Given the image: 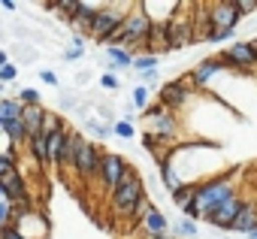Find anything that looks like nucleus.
Masks as SVG:
<instances>
[{
	"label": "nucleus",
	"mask_w": 257,
	"mask_h": 239,
	"mask_svg": "<svg viewBox=\"0 0 257 239\" xmlns=\"http://www.w3.org/2000/svg\"><path fill=\"white\" fill-rule=\"evenodd\" d=\"M236 173H239V170L233 167V170H227V173H218L215 179H209V182L197 185V203H200L203 215H206V212H212V209H218V206H224L227 200L239 197Z\"/></svg>",
	"instance_id": "nucleus-1"
},
{
	"label": "nucleus",
	"mask_w": 257,
	"mask_h": 239,
	"mask_svg": "<svg viewBox=\"0 0 257 239\" xmlns=\"http://www.w3.org/2000/svg\"><path fill=\"white\" fill-rule=\"evenodd\" d=\"M152 31H155L152 16L146 13L143 4H137L124 22V49H131L134 55H146L149 43H152Z\"/></svg>",
	"instance_id": "nucleus-2"
},
{
	"label": "nucleus",
	"mask_w": 257,
	"mask_h": 239,
	"mask_svg": "<svg viewBox=\"0 0 257 239\" xmlns=\"http://www.w3.org/2000/svg\"><path fill=\"white\" fill-rule=\"evenodd\" d=\"M146 197H149V194H146V182H143V176L134 170L131 179H127V182L109 197V206H112V212L121 215V218H134L137 209H140V203H143Z\"/></svg>",
	"instance_id": "nucleus-3"
},
{
	"label": "nucleus",
	"mask_w": 257,
	"mask_h": 239,
	"mask_svg": "<svg viewBox=\"0 0 257 239\" xmlns=\"http://www.w3.org/2000/svg\"><path fill=\"white\" fill-rule=\"evenodd\" d=\"M218 58L227 64V70L245 76V73H257V49L251 40H236L227 49H218Z\"/></svg>",
	"instance_id": "nucleus-4"
},
{
	"label": "nucleus",
	"mask_w": 257,
	"mask_h": 239,
	"mask_svg": "<svg viewBox=\"0 0 257 239\" xmlns=\"http://www.w3.org/2000/svg\"><path fill=\"white\" fill-rule=\"evenodd\" d=\"M131 173H134V167H131V161H127L124 155L106 152V158H103V170H100V188H103V194L112 197L127 179H131Z\"/></svg>",
	"instance_id": "nucleus-5"
},
{
	"label": "nucleus",
	"mask_w": 257,
	"mask_h": 239,
	"mask_svg": "<svg viewBox=\"0 0 257 239\" xmlns=\"http://www.w3.org/2000/svg\"><path fill=\"white\" fill-rule=\"evenodd\" d=\"M103 158H106V149H103L100 143H91V140H88L85 149H82V155H79V161H76V167H73L76 179H79L82 185H91L94 179H100Z\"/></svg>",
	"instance_id": "nucleus-6"
},
{
	"label": "nucleus",
	"mask_w": 257,
	"mask_h": 239,
	"mask_svg": "<svg viewBox=\"0 0 257 239\" xmlns=\"http://www.w3.org/2000/svg\"><path fill=\"white\" fill-rule=\"evenodd\" d=\"M245 197L239 194V197H233V200H227L224 206H218V209H212V212H206L203 215V221L209 224V227H215V230H227L230 233V227L236 224V218L242 215V209H245Z\"/></svg>",
	"instance_id": "nucleus-7"
},
{
	"label": "nucleus",
	"mask_w": 257,
	"mask_h": 239,
	"mask_svg": "<svg viewBox=\"0 0 257 239\" xmlns=\"http://www.w3.org/2000/svg\"><path fill=\"white\" fill-rule=\"evenodd\" d=\"M209 19H212V28H221V31H236L242 25V10L236 0H221V4H209Z\"/></svg>",
	"instance_id": "nucleus-8"
},
{
	"label": "nucleus",
	"mask_w": 257,
	"mask_h": 239,
	"mask_svg": "<svg viewBox=\"0 0 257 239\" xmlns=\"http://www.w3.org/2000/svg\"><path fill=\"white\" fill-rule=\"evenodd\" d=\"M191 97H197V91L185 88L182 79H170V82H164V85L158 88V100H161L167 109H173V112L185 109V106L191 103Z\"/></svg>",
	"instance_id": "nucleus-9"
},
{
	"label": "nucleus",
	"mask_w": 257,
	"mask_h": 239,
	"mask_svg": "<svg viewBox=\"0 0 257 239\" xmlns=\"http://www.w3.org/2000/svg\"><path fill=\"white\" fill-rule=\"evenodd\" d=\"M191 73V79H194V85H197V91H206L221 73H227V64L218 58V55H209V58H203L200 64H194V70H188Z\"/></svg>",
	"instance_id": "nucleus-10"
},
{
	"label": "nucleus",
	"mask_w": 257,
	"mask_h": 239,
	"mask_svg": "<svg viewBox=\"0 0 257 239\" xmlns=\"http://www.w3.org/2000/svg\"><path fill=\"white\" fill-rule=\"evenodd\" d=\"M85 143H88V137H85L82 131L70 128V134H67V146H64V158H61V170H58V173H73V167H76V161H79Z\"/></svg>",
	"instance_id": "nucleus-11"
},
{
	"label": "nucleus",
	"mask_w": 257,
	"mask_h": 239,
	"mask_svg": "<svg viewBox=\"0 0 257 239\" xmlns=\"http://www.w3.org/2000/svg\"><path fill=\"white\" fill-rule=\"evenodd\" d=\"M16 227H19L28 239H46V236H49V218H46V212H43V209H37V212L25 215Z\"/></svg>",
	"instance_id": "nucleus-12"
},
{
	"label": "nucleus",
	"mask_w": 257,
	"mask_h": 239,
	"mask_svg": "<svg viewBox=\"0 0 257 239\" xmlns=\"http://www.w3.org/2000/svg\"><path fill=\"white\" fill-rule=\"evenodd\" d=\"M46 118H49L46 106H25V112H22V122H25L31 137H40L46 131Z\"/></svg>",
	"instance_id": "nucleus-13"
},
{
	"label": "nucleus",
	"mask_w": 257,
	"mask_h": 239,
	"mask_svg": "<svg viewBox=\"0 0 257 239\" xmlns=\"http://www.w3.org/2000/svg\"><path fill=\"white\" fill-rule=\"evenodd\" d=\"M254 230H257V203L248 200L245 209H242V215H239L236 224L230 227V233H245V236H248V233H254Z\"/></svg>",
	"instance_id": "nucleus-14"
},
{
	"label": "nucleus",
	"mask_w": 257,
	"mask_h": 239,
	"mask_svg": "<svg viewBox=\"0 0 257 239\" xmlns=\"http://www.w3.org/2000/svg\"><path fill=\"white\" fill-rule=\"evenodd\" d=\"M7 52H10V58H16V64H25V67L40 58V49H34L31 43H16V40L7 43Z\"/></svg>",
	"instance_id": "nucleus-15"
},
{
	"label": "nucleus",
	"mask_w": 257,
	"mask_h": 239,
	"mask_svg": "<svg viewBox=\"0 0 257 239\" xmlns=\"http://www.w3.org/2000/svg\"><path fill=\"white\" fill-rule=\"evenodd\" d=\"M82 134H85L91 143H100V140H109V137H115V134H112V128H109L106 122H100L97 115H91L88 122H82Z\"/></svg>",
	"instance_id": "nucleus-16"
},
{
	"label": "nucleus",
	"mask_w": 257,
	"mask_h": 239,
	"mask_svg": "<svg viewBox=\"0 0 257 239\" xmlns=\"http://www.w3.org/2000/svg\"><path fill=\"white\" fill-rule=\"evenodd\" d=\"M0 131L7 134V140L13 143V146H25L28 149V143H31V134H28V128H25V122H0Z\"/></svg>",
	"instance_id": "nucleus-17"
},
{
	"label": "nucleus",
	"mask_w": 257,
	"mask_h": 239,
	"mask_svg": "<svg viewBox=\"0 0 257 239\" xmlns=\"http://www.w3.org/2000/svg\"><path fill=\"white\" fill-rule=\"evenodd\" d=\"M140 227H143V233H167V230H173L170 218H167V215H164L158 206H155V209L146 215V221H143Z\"/></svg>",
	"instance_id": "nucleus-18"
},
{
	"label": "nucleus",
	"mask_w": 257,
	"mask_h": 239,
	"mask_svg": "<svg viewBox=\"0 0 257 239\" xmlns=\"http://www.w3.org/2000/svg\"><path fill=\"white\" fill-rule=\"evenodd\" d=\"M22 112H25V106H22L19 97H4L0 100V122H22Z\"/></svg>",
	"instance_id": "nucleus-19"
},
{
	"label": "nucleus",
	"mask_w": 257,
	"mask_h": 239,
	"mask_svg": "<svg viewBox=\"0 0 257 239\" xmlns=\"http://www.w3.org/2000/svg\"><path fill=\"white\" fill-rule=\"evenodd\" d=\"M58 109H61L64 115H76V112L82 109L79 94H76V91H70V88H61V91H58Z\"/></svg>",
	"instance_id": "nucleus-20"
},
{
	"label": "nucleus",
	"mask_w": 257,
	"mask_h": 239,
	"mask_svg": "<svg viewBox=\"0 0 257 239\" xmlns=\"http://www.w3.org/2000/svg\"><path fill=\"white\" fill-rule=\"evenodd\" d=\"M173 233L182 236V239H197L200 236V224L191 221V218H179V221H173Z\"/></svg>",
	"instance_id": "nucleus-21"
},
{
	"label": "nucleus",
	"mask_w": 257,
	"mask_h": 239,
	"mask_svg": "<svg viewBox=\"0 0 257 239\" xmlns=\"http://www.w3.org/2000/svg\"><path fill=\"white\" fill-rule=\"evenodd\" d=\"M131 103H134L137 109L146 112V109L155 103V100H152V88H146V85H134V88H131Z\"/></svg>",
	"instance_id": "nucleus-22"
},
{
	"label": "nucleus",
	"mask_w": 257,
	"mask_h": 239,
	"mask_svg": "<svg viewBox=\"0 0 257 239\" xmlns=\"http://www.w3.org/2000/svg\"><path fill=\"white\" fill-rule=\"evenodd\" d=\"M158 70V55H137V61H134V73L137 76H143V73H155Z\"/></svg>",
	"instance_id": "nucleus-23"
},
{
	"label": "nucleus",
	"mask_w": 257,
	"mask_h": 239,
	"mask_svg": "<svg viewBox=\"0 0 257 239\" xmlns=\"http://www.w3.org/2000/svg\"><path fill=\"white\" fill-rule=\"evenodd\" d=\"M194 197H197V185H182V188H179L176 194H170V200H173V203H176L179 209H182V206H188V203H191Z\"/></svg>",
	"instance_id": "nucleus-24"
},
{
	"label": "nucleus",
	"mask_w": 257,
	"mask_h": 239,
	"mask_svg": "<svg viewBox=\"0 0 257 239\" xmlns=\"http://www.w3.org/2000/svg\"><path fill=\"white\" fill-rule=\"evenodd\" d=\"M16 97L22 100V106H43V94L37 88H19Z\"/></svg>",
	"instance_id": "nucleus-25"
},
{
	"label": "nucleus",
	"mask_w": 257,
	"mask_h": 239,
	"mask_svg": "<svg viewBox=\"0 0 257 239\" xmlns=\"http://www.w3.org/2000/svg\"><path fill=\"white\" fill-rule=\"evenodd\" d=\"M236 37V31H221V28H212L206 37H203V43H212V46H221V43H227V40H233Z\"/></svg>",
	"instance_id": "nucleus-26"
},
{
	"label": "nucleus",
	"mask_w": 257,
	"mask_h": 239,
	"mask_svg": "<svg viewBox=\"0 0 257 239\" xmlns=\"http://www.w3.org/2000/svg\"><path fill=\"white\" fill-rule=\"evenodd\" d=\"M16 79H19V64H4L0 67V82L4 85H16Z\"/></svg>",
	"instance_id": "nucleus-27"
},
{
	"label": "nucleus",
	"mask_w": 257,
	"mask_h": 239,
	"mask_svg": "<svg viewBox=\"0 0 257 239\" xmlns=\"http://www.w3.org/2000/svg\"><path fill=\"white\" fill-rule=\"evenodd\" d=\"M112 134H115L118 140H134V125H131V122H121V118H118L115 128H112Z\"/></svg>",
	"instance_id": "nucleus-28"
},
{
	"label": "nucleus",
	"mask_w": 257,
	"mask_h": 239,
	"mask_svg": "<svg viewBox=\"0 0 257 239\" xmlns=\"http://www.w3.org/2000/svg\"><path fill=\"white\" fill-rule=\"evenodd\" d=\"M164 112H170V109H167V106H164L161 100H155V103H152V106H149V109L143 112V122H155V118H161Z\"/></svg>",
	"instance_id": "nucleus-29"
},
{
	"label": "nucleus",
	"mask_w": 257,
	"mask_h": 239,
	"mask_svg": "<svg viewBox=\"0 0 257 239\" xmlns=\"http://www.w3.org/2000/svg\"><path fill=\"white\" fill-rule=\"evenodd\" d=\"M40 82H43V85H49V88H58V91H61V79H58V73H55V70H49V67H43V70H40Z\"/></svg>",
	"instance_id": "nucleus-30"
},
{
	"label": "nucleus",
	"mask_w": 257,
	"mask_h": 239,
	"mask_svg": "<svg viewBox=\"0 0 257 239\" xmlns=\"http://www.w3.org/2000/svg\"><path fill=\"white\" fill-rule=\"evenodd\" d=\"M100 88H103V91H109V94H115V91L121 88V79H118V76H112V73H103V76H100Z\"/></svg>",
	"instance_id": "nucleus-31"
},
{
	"label": "nucleus",
	"mask_w": 257,
	"mask_h": 239,
	"mask_svg": "<svg viewBox=\"0 0 257 239\" xmlns=\"http://www.w3.org/2000/svg\"><path fill=\"white\" fill-rule=\"evenodd\" d=\"M0 239H28L19 227H0Z\"/></svg>",
	"instance_id": "nucleus-32"
},
{
	"label": "nucleus",
	"mask_w": 257,
	"mask_h": 239,
	"mask_svg": "<svg viewBox=\"0 0 257 239\" xmlns=\"http://www.w3.org/2000/svg\"><path fill=\"white\" fill-rule=\"evenodd\" d=\"M236 4H239L242 16H254L257 13V0H236Z\"/></svg>",
	"instance_id": "nucleus-33"
},
{
	"label": "nucleus",
	"mask_w": 257,
	"mask_h": 239,
	"mask_svg": "<svg viewBox=\"0 0 257 239\" xmlns=\"http://www.w3.org/2000/svg\"><path fill=\"white\" fill-rule=\"evenodd\" d=\"M82 55H85V52H76V49H67V52H64L61 58H64V64H67V67H73V64H76V61H79Z\"/></svg>",
	"instance_id": "nucleus-34"
},
{
	"label": "nucleus",
	"mask_w": 257,
	"mask_h": 239,
	"mask_svg": "<svg viewBox=\"0 0 257 239\" xmlns=\"http://www.w3.org/2000/svg\"><path fill=\"white\" fill-rule=\"evenodd\" d=\"M121 122H131V125L137 122V106H134V103H131V106H124V109H121Z\"/></svg>",
	"instance_id": "nucleus-35"
},
{
	"label": "nucleus",
	"mask_w": 257,
	"mask_h": 239,
	"mask_svg": "<svg viewBox=\"0 0 257 239\" xmlns=\"http://www.w3.org/2000/svg\"><path fill=\"white\" fill-rule=\"evenodd\" d=\"M88 82H91V73H88V70H82V73H76V79H73V85H76V88H85Z\"/></svg>",
	"instance_id": "nucleus-36"
},
{
	"label": "nucleus",
	"mask_w": 257,
	"mask_h": 239,
	"mask_svg": "<svg viewBox=\"0 0 257 239\" xmlns=\"http://www.w3.org/2000/svg\"><path fill=\"white\" fill-rule=\"evenodd\" d=\"M0 7H4L7 13H19L22 10V4H16V0H0Z\"/></svg>",
	"instance_id": "nucleus-37"
},
{
	"label": "nucleus",
	"mask_w": 257,
	"mask_h": 239,
	"mask_svg": "<svg viewBox=\"0 0 257 239\" xmlns=\"http://www.w3.org/2000/svg\"><path fill=\"white\" fill-rule=\"evenodd\" d=\"M245 239H257V230H254V233H248V236H245Z\"/></svg>",
	"instance_id": "nucleus-38"
},
{
	"label": "nucleus",
	"mask_w": 257,
	"mask_h": 239,
	"mask_svg": "<svg viewBox=\"0 0 257 239\" xmlns=\"http://www.w3.org/2000/svg\"><path fill=\"white\" fill-rule=\"evenodd\" d=\"M251 43H254V49H257V37H254V40H251Z\"/></svg>",
	"instance_id": "nucleus-39"
}]
</instances>
